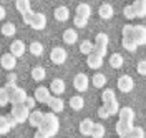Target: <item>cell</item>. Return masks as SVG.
<instances>
[{
  "label": "cell",
  "instance_id": "obj_18",
  "mask_svg": "<svg viewBox=\"0 0 146 138\" xmlns=\"http://www.w3.org/2000/svg\"><path fill=\"white\" fill-rule=\"evenodd\" d=\"M86 65L90 67V68H93V70H98V68H101V65H103V57H100L98 53H90L88 55V58H86Z\"/></svg>",
  "mask_w": 146,
  "mask_h": 138
},
{
  "label": "cell",
  "instance_id": "obj_37",
  "mask_svg": "<svg viewBox=\"0 0 146 138\" xmlns=\"http://www.w3.org/2000/svg\"><path fill=\"white\" fill-rule=\"evenodd\" d=\"M91 137L93 138H103L105 137V127L101 123H95L93 131H91Z\"/></svg>",
  "mask_w": 146,
  "mask_h": 138
},
{
  "label": "cell",
  "instance_id": "obj_3",
  "mask_svg": "<svg viewBox=\"0 0 146 138\" xmlns=\"http://www.w3.org/2000/svg\"><path fill=\"white\" fill-rule=\"evenodd\" d=\"M10 113L15 117V120H17L18 123H25V121H28V117H30V110H28L23 103L12 105V111H10Z\"/></svg>",
  "mask_w": 146,
  "mask_h": 138
},
{
  "label": "cell",
  "instance_id": "obj_6",
  "mask_svg": "<svg viewBox=\"0 0 146 138\" xmlns=\"http://www.w3.org/2000/svg\"><path fill=\"white\" fill-rule=\"evenodd\" d=\"M88 85H90V80H88V77L85 73L75 75V78H73V87H75V90H78V92H86V90H88Z\"/></svg>",
  "mask_w": 146,
  "mask_h": 138
},
{
  "label": "cell",
  "instance_id": "obj_13",
  "mask_svg": "<svg viewBox=\"0 0 146 138\" xmlns=\"http://www.w3.org/2000/svg\"><path fill=\"white\" fill-rule=\"evenodd\" d=\"M30 27L35 28V30H43V28L46 27V17H45V13H42V12H35V15H33V20H32Z\"/></svg>",
  "mask_w": 146,
  "mask_h": 138
},
{
  "label": "cell",
  "instance_id": "obj_32",
  "mask_svg": "<svg viewBox=\"0 0 146 138\" xmlns=\"http://www.w3.org/2000/svg\"><path fill=\"white\" fill-rule=\"evenodd\" d=\"M45 75H46V72H45L43 67H35V68L32 70V78H33L35 82H42V80L45 78Z\"/></svg>",
  "mask_w": 146,
  "mask_h": 138
},
{
  "label": "cell",
  "instance_id": "obj_50",
  "mask_svg": "<svg viewBox=\"0 0 146 138\" xmlns=\"http://www.w3.org/2000/svg\"><path fill=\"white\" fill-rule=\"evenodd\" d=\"M5 13H7V12H5V7H2V5H0V20L5 19Z\"/></svg>",
  "mask_w": 146,
  "mask_h": 138
},
{
  "label": "cell",
  "instance_id": "obj_17",
  "mask_svg": "<svg viewBox=\"0 0 146 138\" xmlns=\"http://www.w3.org/2000/svg\"><path fill=\"white\" fill-rule=\"evenodd\" d=\"M93 127H95V121L91 118H85L82 120V123H80V133H82L83 137H91V131H93Z\"/></svg>",
  "mask_w": 146,
  "mask_h": 138
},
{
  "label": "cell",
  "instance_id": "obj_19",
  "mask_svg": "<svg viewBox=\"0 0 146 138\" xmlns=\"http://www.w3.org/2000/svg\"><path fill=\"white\" fill-rule=\"evenodd\" d=\"M46 105L52 108L53 113H60V111H63V108H65V103H63V100H62L60 97H52Z\"/></svg>",
  "mask_w": 146,
  "mask_h": 138
},
{
  "label": "cell",
  "instance_id": "obj_16",
  "mask_svg": "<svg viewBox=\"0 0 146 138\" xmlns=\"http://www.w3.org/2000/svg\"><path fill=\"white\" fill-rule=\"evenodd\" d=\"M53 17L58 22H66V20L70 19V10H68V7H65V5H58L53 12Z\"/></svg>",
  "mask_w": 146,
  "mask_h": 138
},
{
  "label": "cell",
  "instance_id": "obj_33",
  "mask_svg": "<svg viewBox=\"0 0 146 138\" xmlns=\"http://www.w3.org/2000/svg\"><path fill=\"white\" fill-rule=\"evenodd\" d=\"M103 107H105V108L108 110L110 115H118V113H119V103H118V100L108 101V103H105Z\"/></svg>",
  "mask_w": 146,
  "mask_h": 138
},
{
  "label": "cell",
  "instance_id": "obj_24",
  "mask_svg": "<svg viewBox=\"0 0 146 138\" xmlns=\"http://www.w3.org/2000/svg\"><path fill=\"white\" fill-rule=\"evenodd\" d=\"M123 48L125 50H128V52H136V48H138V43H136V40L133 37H123Z\"/></svg>",
  "mask_w": 146,
  "mask_h": 138
},
{
  "label": "cell",
  "instance_id": "obj_2",
  "mask_svg": "<svg viewBox=\"0 0 146 138\" xmlns=\"http://www.w3.org/2000/svg\"><path fill=\"white\" fill-rule=\"evenodd\" d=\"M108 43L110 38L105 32H100L96 35V40H95V53H98L100 57H105L108 53Z\"/></svg>",
  "mask_w": 146,
  "mask_h": 138
},
{
  "label": "cell",
  "instance_id": "obj_43",
  "mask_svg": "<svg viewBox=\"0 0 146 138\" xmlns=\"http://www.w3.org/2000/svg\"><path fill=\"white\" fill-rule=\"evenodd\" d=\"M136 72L139 75H146V60H139V62H138Z\"/></svg>",
  "mask_w": 146,
  "mask_h": 138
},
{
  "label": "cell",
  "instance_id": "obj_52",
  "mask_svg": "<svg viewBox=\"0 0 146 138\" xmlns=\"http://www.w3.org/2000/svg\"><path fill=\"white\" fill-rule=\"evenodd\" d=\"M136 2H146V0H136Z\"/></svg>",
  "mask_w": 146,
  "mask_h": 138
},
{
  "label": "cell",
  "instance_id": "obj_36",
  "mask_svg": "<svg viewBox=\"0 0 146 138\" xmlns=\"http://www.w3.org/2000/svg\"><path fill=\"white\" fill-rule=\"evenodd\" d=\"M101 100H103V105H105V103H108V101L116 100V95H115L113 90L106 88V90H103V93H101Z\"/></svg>",
  "mask_w": 146,
  "mask_h": 138
},
{
  "label": "cell",
  "instance_id": "obj_40",
  "mask_svg": "<svg viewBox=\"0 0 146 138\" xmlns=\"http://www.w3.org/2000/svg\"><path fill=\"white\" fill-rule=\"evenodd\" d=\"M129 138H145V130L141 127H133L129 131Z\"/></svg>",
  "mask_w": 146,
  "mask_h": 138
},
{
  "label": "cell",
  "instance_id": "obj_35",
  "mask_svg": "<svg viewBox=\"0 0 146 138\" xmlns=\"http://www.w3.org/2000/svg\"><path fill=\"white\" fill-rule=\"evenodd\" d=\"M10 130H12V127H10V123H9V120H7V117L0 115V135H7Z\"/></svg>",
  "mask_w": 146,
  "mask_h": 138
},
{
  "label": "cell",
  "instance_id": "obj_41",
  "mask_svg": "<svg viewBox=\"0 0 146 138\" xmlns=\"http://www.w3.org/2000/svg\"><path fill=\"white\" fill-rule=\"evenodd\" d=\"M73 23H75V27L76 28H85L86 25H88V19H82V17H76V15H75Z\"/></svg>",
  "mask_w": 146,
  "mask_h": 138
},
{
  "label": "cell",
  "instance_id": "obj_27",
  "mask_svg": "<svg viewBox=\"0 0 146 138\" xmlns=\"http://www.w3.org/2000/svg\"><path fill=\"white\" fill-rule=\"evenodd\" d=\"M135 12H136V19H145L146 17V2H136L133 3Z\"/></svg>",
  "mask_w": 146,
  "mask_h": 138
},
{
  "label": "cell",
  "instance_id": "obj_20",
  "mask_svg": "<svg viewBox=\"0 0 146 138\" xmlns=\"http://www.w3.org/2000/svg\"><path fill=\"white\" fill-rule=\"evenodd\" d=\"M133 127H135L133 123H126V121H121V120H118V123H116L115 130H116L118 137H125V135H129V131H131V128H133Z\"/></svg>",
  "mask_w": 146,
  "mask_h": 138
},
{
  "label": "cell",
  "instance_id": "obj_23",
  "mask_svg": "<svg viewBox=\"0 0 146 138\" xmlns=\"http://www.w3.org/2000/svg\"><path fill=\"white\" fill-rule=\"evenodd\" d=\"M75 15L76 17H82V19H90L91 15V7L88 3H80L76 10H75Z\"/></svg>",
  "mask_w": 146,
  "mask_h": 138
},
{
  "label": "cell",
  "instance_id": "obj_21",
  "mask_svg": "<svg viewBox=\"0 0 146 138\" xmlns=\"http://www.w3.org/2000/svg\"><path fill=\"white\" fill-rule=\"evenodd\" d=\"M115 13V9L110 5V3H101L100 9H98V15H100L103 20H110Z\"/></svg>",
  "mask_w": 146,
  "mask_h": 138
},
{
  "label": "cell",
  "instance_id": "obj_5",
  "mask_svg": "<svg viewBox=\"0 0 146 138\" xmlns=\"http://www.w3.org/2000/svg\"><path fill=\"white\" fill-rule=\"evenodd\" d=\"M118 88L121 90L123 93H129L133 88H135V80L129 77V75H121L118 78Z\"/></svg>",
  "mask_w": 146,
  "mask_h": 138
},
{
  "label": "cell",
  "instance_id": "obj_31",
  "mask_svg": "<svg viewBox=\"0 0 146 138\" xmlns=\"http://www.w3.org/2000/svg\"><path fill=\"white\" fill-rule=\"evenodd\" d=\"M123 55L121 53H113V55L110 57V65L113 67V68H121L123 67Z\"/></svg>",
  "mask_w": 146,
  "mask_h": 138
},
{
  "label": "cell",
  "instance_id": "obj_48",
  "mask_svg": "<svg viewBox=\"0 0 146 138\" xmlns=\"http://www.w3.org/2000/svg\"><path fill=\"white\" fill-rule=\"evenodd\" d=\"M33 138H50V137L46 135V133L43 131V130H40V128H38V130L35 131V137H33Z\"/></svg>",
  "mask_w": 146,
  "mask_h": 138
},
{
  "label": "cell",
  "instance_id": "obj_7",
  "mask_svg": "<svg viewBox=\"0 0 146 138\" xmlns=\"http://www.w3.org/2000/svg\"><path fill=\"white\" fill-rule=\"evenodd\" d=\"M50 98H52V92H50L48 87H38V88H35L36 103H48Z\"/></svg>",
  "mask_w": 146,
  "mask_h": 138
},
{
  "label": "cell",
  "instance_id": "obj_39",
  "mask_svg": "<svg viewBox=\"0 0 146 138\" xmlns=\"http://www.w3.org/2000/svg\"><path fill=\"white\" fill-rule=\"evenodd\" d=\"M9 103H10L9 92H7L5 87H3V88H0V107H5V105H9Z\"/></svg>",
  "mask_w": 146,
  "mask_h": 138
},
{
  "label": "cell",
  "instance_id": "obj_46",
  "mask_svg": "<svg viewBox=\"0 0 146 138\" xmlns=\"http://www.w3.org/2000/svg\"><path fill=\"white\" fill-rule=\"evenodd\" d=\"M98 117H100V118H108L110 117V113H108V110H106V108H105V107H100V108H98Z\"/></svg>",
  "mask_w": 146,
  "mask_h": 138
},
{
  "label": "cell",
  "instance_id": "obj_26",
  "mask_svg": "<svg viewBox=\"0 0 146 138\" xmlns=\"http://www.w3.org/2000/svg\"><path fill=\"white\" fill-rule=\"evenodd\" d=\"M17 33V27L12 23V22H5L3 25H2V35H5V37H13Z\"/></svg>",
  "mask_w": 146,
  "mask_h": 138
},
{
  "label": "cell",
  "instance_id": "obj_12",
  "mask_svg": "<svg viewBox=\"0 0 146 138\" xmlns=\"http://www.w3.org/2000/svg\"><path fill=\"white\" fill-rule=\"evenodd\" d=\"M133 38L136 40L138 47H139V45H146V27H145V25H135V30H133Z\"/></svg>",
  "mask_w": 146,
  "mask_h": 138
},
{
  "label": "cell",
  "instance_id": "obj_11",
  "mask_svg": "<svg viewBox=\"0 0 146 138\" xmlns=\"http://www.w3.org/2000/svg\"><path fill=\"white\" fill-rule=\"evenodd\" d=\"M118 117L121 121H126V123H133L135 118H136V115H135V110L131 108V107H121L119 108V113Z\"/></svg>",
  "mask_w": 146,
  "mask_h": 138
},
{
  "label": "cell",
  "instance_id": "obj_14",
  "mask_svg": "<svg viewBox=\"0 0 146 138\" xmlns=\"http://www.w3.org/2000/svg\"><path fill=\"white\" fill-rule=\"evenodd\" d=\"M25 50H27V47H25V43H23L22 40H13L12 45H10V53L13 57H17V58L23 55Z\"/></svg>",
  "mask_w": 146,
  "mask_h": 138
},
{
  "label": "cell",
  "instance_id": "obj_42",
  "mask_svg": "<svg viewBox=\"0 0 146 138\" xmlns=\"http://www.w3.org/2000/svg\"><path fill=\"white\" fill-rule=\"evenodd\" d=\"M35 103H36V100H35V97H27V100H25V107H27L28 110L32 111V110H35Z\"/></svg>",
  "mask_w": 146,
  "mask_h": 138
},
{
  "label": "cell",
  "instance_id": "obj_9",
  "mask_svg": "<svg viewBox=\"0 0 146 138\" xmlns=\"http://www.w3.org/2000/svg\"><path fill=\"white\" fill-rule=\"evenodd\" d=\"M48 88H50V92L53 93L55 97H60V95H63L65 90H66V87H65V82L62 80V78H53Z\"/></svg>",
  "mask_w": 146,
  "mask_h": 138
},
{
  "label": "cell",
  "instance_id": "obj_1",
  "mask_svg": "<svg viewBox=\"0 0 146 138\" xmlns=\"http://www.w3.org/2000/svg\"><path fill=\"white\" fill-rule=\"evenodd\" d=\"M40 130H43L50 138L58 133V130H60V120H58V117L55 115L53 111L52 113H45V118H43V123H42Z\"/></svg>",
  "mask_w": 146,
  "mask_h": 138
},
{
  "label": "cell",
  "instance_id": "obj_53",
  "mask_svg": "<svg viewBox=\"0 0 146 138\" xmlns=\"http://www.w3.org/2000/svg\"><path fill=\"white\" fill-rule=\"evenodd\" d=\"M0 35H2V27H0Z\"/></svg>",
  "mask_w": 146,
  "mask_h": 138
},
{
  "label": "cell",
  "instance_id": "obj_34",
  "mask_svg": "<svg viewBox=\"0 0 146 138\" xmlns=\"http://www.w3.org/2000/svg\"><path fill=\"white\" fill-rule=\"evenodd\" d=\"M28 50H30V53H32V55L40 57L42 53H43V45H42L40 42H32L30 47H28Z\"/></svg>",
  "mask_w": 146,
  "mask_h": 138
},
{
  "label": "cell",
  "instance_id": "obj_4",
  "mask_svg": "<svg viewBox=\"0 0 146 138\" xmlns=\"http://www.w3.org/2000/svg\"><path fill=\"white\" fill-rule=\"evenodd\" d=\"M66 57H68V53H66V50L62 48V47H53L52 52H50V60L55 65H63L66 62Z\"/></svg>",
  "mask_w": 146,
  "mask_h": 138
},
{
  "label": "cell",
  "instance_id": "obj_28",
  "mask_svg": "<svg viewBox=\"0 0 146 138\" xmlns=\"http://www.w3.org/2000/svg\"><path fill=\"white\" fill-rule=\"evenodd\" d=\"M80 52H82L83 55H90L95 52V43H91L90 40H83L82 43H80Z\"/></svg>",
  "mask_w": 146,
  "mask_h": 138
},
{
  "label": "cell",
  "instance_id": "obj_15",
  "mask_svg": "<svg viewBox=\"0 0 146 138\" xmlns=\"http://www.w3.org/2000/svg\"><path fill=\"white\" fill-rule=\"evenodd\" d=\"M27 92L23 90V88H20L18 87L17 92H13L12 95H10V105H18V103H25V100H27Z\"/></svg>",
  "mask_w": 146,
  "mask_h": 138
},
{
  "label": "cell",
  "instance_id": "obj_22",
  "mask_svg": "<svg viewBox=\"0 0 146 138\" xmlns=\"http://www.w3.org/2000/svg\"><path fill=\"white\" fill-rule=\"evenodd\" d=\"M63 42L66 45H73V43L78 42V33H76L75 28H66V30H65L63 32Z\"/></svg>",
  "mask_w": 146,
  "mask_h": 138
},
{
  "label": "cell",
  "instance_id": "obj_54",
  "mask_svg": "<svg viewBox=\"0 0 146 138\" xmlns=\"http://www.w3.org/2000/svg\"><path fill=\"white\" fill-rule=\"evenodd\" d=\"M0 52H2V45H0Z\"/></svg>",
  "mask_w": 146,
  "mask_h": 138
},
{
  "label": "cell",
  "instance_id": "obj_25",
  "mask_svg": "<svg viewBox=\"0 0 146 138\" xmlns=\"http://www.w3.org/2000/svg\"><path fill=\"white\" fill-rule=\"evenodd\" d=\"M70 107H72L75 111L83 110V107H85V100H83V97H80V95L72 97V98H70Z\"/></svg>",
  "mask_w": 146,
  "mask_h": 138
},
{
  "label": "cell",
  "instance_id": "obj_45",
  "mask_svg": "<svg viewBox=\"0 0 146 138\" xmlns=\"http://www.w3.org/2000/svg\"><path fill=\"white\" fill-rule=\"evenodd\" d=\"M33 15H35V12H32V10L27 12V13H23V15H22V17H23V22H25L27 25H30V23H32V20H33Z\"/></svg>",
  "mask_w": 146,
  "mask_h": 138
},
{
  "label": "cell",
  "instance_id": "obj_10",
  "mask_svg": "<svg viewBox=\"0 0 146 138\" xmlns=\"http://www.w3.org/2000/svg\"><path fill=\"white\" fill-rule=\"evenodd\" d=\"M0 65L5 70H13L15 65H17V57H13L10 52L9 53H3V55L0 57Z\"/></svg>",
  "mask_w": 146,
  "mask_h": 138
},
{
  "label": "cell",
  "instance_id": "obj_44",
  "mask_svg": "<svg viewBox=\"0 0 146 138\" xmlns=\"http://www.w3.org/2000/svg\"><path fill=\"white\" fill-rule=\"evenodd\" d=\"M133 30H135V25H125L123 27V37H133Z\"/></svg>",
  "mask_w": 146,
  "mask_h": 138
},
{
  "label": "cell",
  "instance_id": "obj_30",
  "mask_svg": "<svg viewBox=\"0 0 146 138\" xmlns=\"http://www.w3.org/2000/svg\"><path fill=\"white\" fill-rule=\"evenodd\" d=\"M91 83H93L96 88H103V87L106 85V77H105L103 73H100V72H98V73L93 75V80H91Z\"/></svg>",
  "mask_w": 146,
  "mask_h": 138
},
{
  "label": "cell",
  "instance_id": "obj_8",
  "mask_svg": "<svg viewBox=\"0 0 146 138\" xmlns=\"http://www.w3.org/2000/svg\"><path fill=\"white\" fill-rule=\"evenodd\" d=\"M43 118H45V113L40 110H32L30 111V117H28V123L33 127V128H40L42 123H43Z\"/></svg>",
  "mask_w": 146,
  "mask_h": 138
},
{
  "label": "cell",
  "instance_id": "obj_47",
  "mask_svg": "<svg viewBox=\"0 0 146 138\" xmlns=\"http://www.w3.org/2000/svg\"><path fill=\"white\" fill-rule=\"evenodd\" d=\"M5 117H7V120H9V123H10V127H12V128H15V127L18 125V121L15 120V117H13L12 113H9V115H5Z\"/></svg>",
  "mask_w": 146,
  "mask_h": 138
},
{
  "label": "cell",
  "instance_id": "obj_38",
  "mask_svg": "<svg viewBox=\"0 0 146 138\" xmlns=\"http://www.w3.org/2000/svg\"><path fill=\"white\" fill-rule=\"evenodd\" d=\"M123 15H125L128 20L136 19V12H135V7H133V5H126V7L123 9Z\"/></svg>",
  "mask_w": 146,
  "mask_h": 138
},
{
  "label": "cell",
  "instance_id": "obj_29",
  "mask_svg": "<svg viewBox=\"0 0 146 138\" xmlns=\"http://www.w3.org/2000/svg\"><path fill=\"white\" fill-rule=\"evenodd\" d=\"M15 9L23 15V13H27L30 12V0H15Z\"/></svg>",
  "mask_w": 146,
  "mask_h": 138
},
{
  "label": "cell",
  "instance_id": "obj_51",
  "mask_svg": "<svg viewBox=\"0 0 146 138\" xmlns=\"http://www.w3.org/2000/svg\"><path fill=\"white\" fill-rule=\"evenodd\" d=\"M119 138H129V135H125V137H119Z\"/></svg>",
  "mask_w": 146,
  "mask_h": 138
},
{
  "label": "cell",
  "instance_id": "obj_49",
  "mask_svg": "<svg viewBox=\"0 0 146 138\" xmlns=\"http://www.w3.org/2000/svg\"><path fill=\"white\" fill-rule=\"evenodd\" d=\"M7 83H17V73H9L7 75Z\"/></svg>",
  "mask_w": 146,
  "mask_h": 138
}]
</instances>
